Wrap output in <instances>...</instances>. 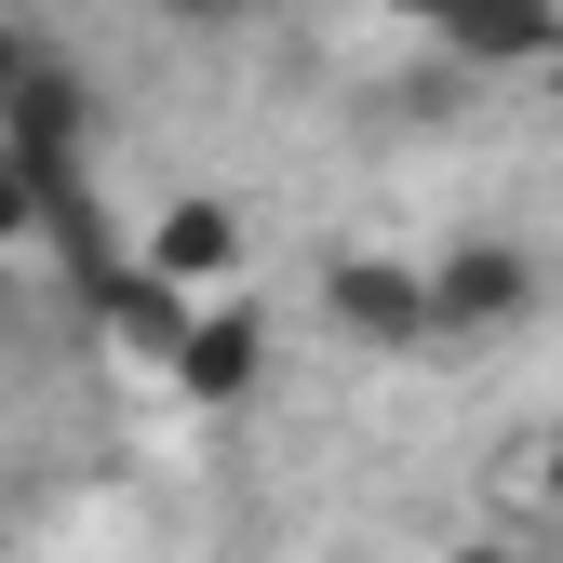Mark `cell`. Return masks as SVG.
Returning a JSON list of instances; mask_svg holds the SVG:
<instances>
[{
	"label": "cell",
	"mask_w": 563,
	"mask_h": 563,
	"mask_svg": "<svg viewBox=\"0 0 563 563\" xmlns=\"http://www.w3.org/2000/svg\"><path fill=\"white\" fill-rule=\"evenodd\" d=\"M27 67H41V54H27L14 27H0V108H14V81H27Z\"/></svg>",
	"instance_id": "cell-9"
},
{
	"label": "cell",
	"mask_w": 563,
	"mask_h": 563,
	"mask_svg": "<svg viewBox=\"0 0 563 563\" xmlns=\"http://www.w3.org/2000/svg\"><path fill=\"white\" fill-rule=\"evenodd\" d=\"M443 563H523V550H497V537H470V550H443Z\"/></svg>",
	"instance_id": "cell-10"
},
{
	"label": "cell",
	"mask_w": 563,
	"mask_h": 563,
	"mask_svg": "<svg viewBox=\"0 0 563 563\" xmlns=\"http://www.w3.org/2000/svg\"><path fill=\"white\" fill-rule=\"evenodd\" d=\"M376 14H402V27H430V41H443V27L470 14V0H376Z\"/></svg>",
	"instance_id": "cell-8"
},
{
	"label": "cell",
	"mask_w": 563,
	"mask_h": 563,
	"mask_svg": "<svg viewBox=\"0 0 563 563\" xmlns=\"http://www.w3.org/2000/svg\"><path fill=\"white\" fill-rule=\"evenodd\" d=\"M14 242H41V188H27L14 162H0V255H14Z\"/></svg>",
	"instance_id": "cell-6"
},
{
	"label": "cell",
	"mask_w": 563,
	"mask_h": 563,
	"mask_svg": "<svg viewBox=\"0 0 563 563\" xmlns=\"http://www.w3.org/2000/svg\"><path fill=\"white\" fill-rule=\"evenodd\" d=\"M175 27H242V14H268V0H162Z\"/></svg>",
	"instance_id": "cell-7"
},
{
	"label": "cell",
	"mask_w": 563,
	"mask_h": 563,
	"mask_svg": "<svg viewBox=\"0 0 563 563\" xmlns=\"http://www.w3.org/2000/svg\"><path fill=\"white\" fill-rule=\"evenodd\" d=\"M550 510H563V443H550Z\"/></svg>",
	"instance_id": "cell-11"
},
{
	"label": "cell",
	"mask_w": 563,
	"mask_h": 563,
	"mask_svg": "<svg viewBox=\"0 0 563 563\" xmlns=\"http://www.w3.org/2000/svg\"><path fill=\"white\" fill-rule=\"evenodd\" d=\"M563 54V0H470L443 27V67H550Z\"/></svg>",
	"instance_id": "cell-4"
},
{
	"label": "cell",
	"mask_w": 563,
	"mask_h": 563,
	"mask_svg": "<svg viewBox=\"0 0 563 563\" xmlns=\"http://www.w3.org/2000/svg\"><path fill=\"white\" fill-rule=\"evenodd\" d=\"M430 309H443V335L523 322V309H537V255H523V242H456V255H430Z\"/></svg>",
	"instance_id": "cell-2"
},
{
	"label": "cell",
	"mask_w": 563,
	"mask_h": 563,
	"mask_svg": "<svg viewBox=\"0 0 563 563\" xmlns=\"http://www.w3.org/2000/svg\"><path fill=\"white\" fill-rule=\"evenodd\" d=\"M322 322L363 335V349H416V335H443L430 268H402V255H335V268H322Z\"/></svg>",
	"instance_id": "cell-1"
},
{
	"label": "cell",
	"mask_w": 563,
	"mask_h": 563,
	"mask_svg": "<svg viewBox=\"0 0 563 563\" xmlns=\"http://www.w3.org/2000/svg\"><path fill=\"white\" fill-rule=\"evenodd\" d=\"M229 255H242V216H229V201H175V216L148 229V255H134V268L188 296V282H229Z\"/></svg>",
	"instance_id": "cell-5"
},
{
	"label": "cell",
	"mask_w": 563,
	"mask_h": 563,
	"mask_svg": "<svg viewBox=\"0 0 563 563\" xmlns=\"http://www.w3.org/2000/svg\"><path fill=\"white\" fill-rule=\"evenodd\" d=\"M255 376H268V309H201L188 322V349H175V389L201 402V416H229V402H255Z\"/></svg>",
	"instance_id": "cell-3"
}]
</instances>
